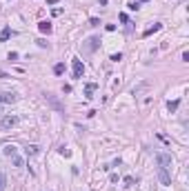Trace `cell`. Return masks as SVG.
I'll return each instance as SVG.
<instances>
[{"instance_id": "obj_18", "label": "cell", "mask_w": 189, "mask_h": 191, "mask_svg": "<svg viewBox=\"0 0 189 191\" xmlns=\"http://www.w3.org/2000/svg\"><path fill=\"white\" fill-rule=\"evenodd\" d=\"M60 156H65V158H69V156H71V149H67V147H60Z\"/></svg>"}, {"instance_id": "obj_4", "label": "cell", "mask_w": 189, "mask_h": 191, "mask_svg": "<svg viewBox=\"0 0 189 191\" xmlns=\"http://www.w3.org/2000/svg\"><path fill=\"white\" fill-rule=\"evenodd\" d=\"M156 160H158V167H163V169H169L171 167V156L169 153H158Z\"/></svg>"}, {"instance_id": "obj_26", "label": "cell", "mask_w": 189, "mask_h": 191, "mask_svg": "<svg viewBox=\"0 0 189 191\" xmlns=\"http://www.w3.org/2000/svg\"><path fill=\"white\" fill-rule=\"evenodd\" d=\"M56 2H58V0H47V5H56Z\"/></svg>"}, {"instance_id": "obj_2", "label": "cell", "mask_w": 189, "mask_h": 191, "mask_svg": "<svg viewBox=\"0 0 189 191\" xmlns=\"http://www.w3.org/2000/svg\"><path fill=\"white\" fill-rule=\"evenodd\" d=\"M18 120H20L18 116H5L2 120H0V127L2 129H14L16 125H18Z\"/></svg>"}, {"instance_id": "obj_9", "label": "cell", "mask_w": 189, "mask_h": 191, "mask_svg": "<svg viewBox=\"0 0 189 191\" xmlns=\"http://www.w3.org/2000/svg\"><path fill=\"white\" fill-rule=\"evenodd\" d=\"M160 29H163V25H160V22H153L149 29H145V31H142V38H149L151 33H156V31H160Z\"/></svg>"}, {"instance_id": "obj_15", "label": "cell", "mask_w": 189, "mask_h": 191, "mask_svg": "<svg viewBox=\"0 0 189 191\" xmlns=\"http://www.w3.org/2000/svg\"><path fill=\"white\" fill-rule=\"evenodd\" d=\"M54 74H56V76H62V74H65V65H62V62L54 65Z\"/></svg>"}, {"instance_id": "obj_8", "label": "cell", "mask_w": 189, "mask_h": 191, "mask_svg": "<svg viewBox=\"0 0 189 191\" xmlns=\"http://www.w3.org/2000/svg\"><path fill=\"white\" fill-rule=\"evenodd\" d=\"M38 29H40V33H47V36H49V33L54 31V27H51L49 20H40L38 22Z\"/></svg>"}, {"instance_id": "obj_1", "label": "cell", "mask_w": 189, "mask_h": 191, "mask_svg": "<svg viewBox=\"0 0 189 191\" xmlns=\"http://www.w3.org/2000/svg\"><path fill=\"white\" fill-rule=\"evenodd\" d=\"M45 102H47L54 111H58V114H65V105L58 100V96H54V93H45Z\"/></svg>"}, {"instance_id": "obj_16", "label": "cell", "mask_w": 189, "mask_h": 191, "mask_svg": "<svg viewBox=\"0 0 189 191\" xmlns=\"http://www.w3.org/2000/svg\"><path fill=\"white\" fill-rule=\"evenodd\" d=\"M2 151H5V156H9V158H11V156H16V147H14V144H7Z\"/></svg>"}, {"instance_id": "obj_3", "label": "cell", "mask_w": 189, "mask_h": 191, "mask_svg": "<svg viewBox=\"0 0 189 191\" xmlns=\"http://www.w3.org/2000/svg\"><path fill=\"white\" fill-rule=\"evenodd\" d=\"M158 180H160V184L169 187V184H171V176H169V169H163V167H158Z\"/></svg>"}, {"instance_id": "obj_6", "label": "cell", "mask_w": 189, "mask_h": 191, "mask_svg": "<svg viewBox=\"0 0 189 191\" xmlns=\"http://www.w3.org/2000/svg\"><path fill=\"white\" fill-rule=\"evenodd\" d=\"M71 62H73V78H82V74H85V65H82V60L73 58Z\"/></svg>"}, {"instance_id": "obj_25", "label": "cell", "mask_w": 189, "mask_h": 191, "mask_svg": "<svg viewBox=\"0 0 189 191\" xmlns=\"http://www.w3.org/2000/svg\"><path fill=\"white\" fill-rule=\"evenodd\" d=\"M182 62H189V51H182Z\"/></svg>"}, {"instance_id": "obj_27", "label": "cell", "mask_w": 189, "mask_h": 191, "mask_svg": "<svg viewBox=\"0 0 189 191\" xmlns=\"http://www.w3.org/2000/svg\"><path fill=\"white\" fill-rule=\"evenodd\" d=\"M140 2H149V0H140Z\"/></svg>"}, {"instance_id": "obj_11", "label": "cell", "mask_w": 189, "mask_h": 191, "mask_svg": "<svg viewBox=\"0 0 189 191\" xmlns=\"http://www.w3.org/2000/svg\"><path fill=\"white\" fill-rule=\"evenodd\" d=\"M14 36V31H11V27H5L2 31H0V42H5V40H9V38Z\"/></svg>"}, {"instance_id": "obj_20", "label": "cell", "mask_w": 189, "mask_h": 191, "mask_svg": "<svg viewBox=\"0 0 189 191\" xmlns=\"http://www.w3.org/2000/svg\"><path fill=\"white\" fill-rule=\"evenodd\" d=\"M111 60H113V62H120V60H122V53H113Z\"/></svg>"}, {"instance_id": "obj_24", "label": "cell", "mask_w": 189, "mask_h": 191, "mask_svg": "<svg viewBox=\"0 0 189 191\" xmlns=\"http://www.w3.org/2000/svg\"><path fill=\"white\" fill-rule=\"evenodd\" d=\"M36 42H38V47H42V49L47 47V40H42V38H40V40H36Z\"/></svg>"}, {"instance_id": "obj_19", "label": "cell", "mask_w": 189, "mask_h": 191, "mask_svg": "<svg viewBox=\"0 0 189 191\" xmlns=\"http://www.w3.org/2000/svg\"><path fill=\"white\" fill-rule=\"evenodd\" d=\"M5 184H7V180H5V173H0V191L5 189Z\"/></svg>"}, {"instance_id": "obj_17", "label": "cell", "mask_w": 189, "mask_h": 191, "mask_svg": "<svg viewBox=\"0 0 189 191\" xmlns=\"http://www.w3.org/2000/svg\"><path fill=\"white\" fill-rule=\"evenodd\" d=\"M127 7H129L131 11H138V9H140V2H136V0H131V2L127 5Z\"/></svg>"}, {"instance_id": "obj_14", "label": "cell", "mask_w": 189, "mask_h": 191, "mask_svg": "<svg viewBox=\"0 0 189 191\" xmlns=\"http://www.w3.org/2000/svg\"><path fill=\"white\" fill-rule=\"evenodd\" d=\"M11 160H14V167H25V160H22L18 153H16V156H11Z\"/></svg>"}, {"instance_id": "obj_10", "label": "cell", "mask_w": 189, "mask_h": 191, "mask_svg": "<svg viewBox=\"0 0 189 191\" xmlns=\"http://www.w3.org/2000/svg\"><path fill=\"white\" fill-rule=\"evenodd\" d=\"M96 89H98L96 82H87V85H85V98H91V93H94Z\"/></svg>"}, {"instance_id": "obj_7", "label": "cell", "mask_w": 189, "mask_h": 191, "mask_svg": "<svg viewBox=\"0 0 189 191\" xmlns=\"http://www.w3.org/2000/svg\"><path fill=\"white\" fill-rule=\"evenodd\" d=\"M98 44H100V40H98V38H89V40H87V44H85V51H87V53L96 51V49H98Z\"/></svg>"}, {"instance_id": "obj_12", "label": "cell", "mask_w": 189, "mask_h": 191, "mask_svg": "<svg viewBox=\"0 0 189 191\" xmlns=\"http://www.w3.org/2000/svg\"><path fill=\"white\" fill-rule=\"evenodd\" d=\"M178 107H180V98H176V100H169V102H167V111H169V114H174V111L178 109Z\"/></svg>"}, {"instance_id": "obj_5", "label": "cell", "mask_w": 189, "mask_h": 191, "mask_svg": "<svg viewBox=\"0 0 189 191\" xmlns=\"http://www.w3.org/2000/svg\"><path fill=\"white\" fill-rule=\"evenodd\" d=\"M18 100L16 93H7V91H0V105H14Z\"/></svg>"}, {"instance_id": "obj_28", "label": "cell", "mask_w": 189, "mask_h": 191, "mask_svg": "<svg viewBox=\"0 0 189 191\" xmlns=\"http://www.w3.org/2000/svg\"><path fill=\"white\" fill-rule=\"evenodd\" d=\"M0 114H2V107H0Z\"/></svg>"}, {"instance_id": "obj_13", "label": "cell", "mask_w": 189, "mask_h": 191, "mask_svg": "<svg viewBox=\"0 0 189 191\" xmlns=\"http://www.w3.org/2000/svg\"><path fill=\"white\" fill-rule=\"evenodd\" d=\"M25 151H27V156H36L38 151H40V147H38V144H29V147H27Z\"/></svg>"}, {"instance_id": "obj_23", "label": "cell", "mask_w": 189, "mask_h": 191, "mask_svg": "<svg viewBox=\"0 0 189 191\" xmlns=\"http://www.w3.org/2000/svg\"><path fill=\"white\" fill-rule=\"evenodd\" d=\"M125 184H127V187H131V184H134V178L127 176V178H125Z\"/></svg>"}, {"instance_id": "obj_22", "label": "cell", "mask_w": 189, "mask_h": 191, "mask_svg": "<svg viewBox=\"0 0 189 191\" xmlns=\"http://www.w3.org/2000/svg\"><path fill=\"white\" fill-rule=\"evenodd\" d=\"M7 58H9V60H18V53H16V51H9Z\"/></svg>"}, {"instance_id": "obj_21", "label": "cell", "mask_w": 189, "mask_h": 191, "mask_svg": "<svg viewBox=\"0 0 189 191\" xmlns=\"http://www.w3.org/2000/svg\"><path fill=\"white\" fill-rule=\"evenodd\" d=\"M89 25H91V27H100V20H98V18H91Z\"/></svg>"}]
</instances>
